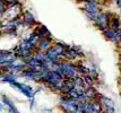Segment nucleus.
I'll return each mask as SVG.
<instances>
[{
  "mask_svg": "<svg viewBox=\"0 0 121 113\" xmlns=\"http://www.w3.org/2000/svg\"><path fill=\"white\" fill-rule=\"evenodd\" d=\"M119 9H120V15H121V7H120V8H119Z\"/></svg>",
  "mask_w": 121,
  "mask_h": 113,
  "instance_id": "nucleus-22",
  "label": "nucleus"
},
{
  "mask_svg": "<svg viewBox=\"0 0 121 113\" xmlns=\"http://www.w3.org/2000/svg\"><path fill=\"white\" fill-rule=\"evenodd\" d=\"M102 33V35H103V38H105L106 41H110V42H112L113 41V38H114V36H116V33L117 31L116 29H113L112 27H108L106 29H104Z\"/></svg>",
  "mask_w": 121,
  "mask_h": 113,
  "instance_id": "nucleus-11",
  "label": "nucleus"
},
{
  "mask_svg": "<svg viewBox=\"0 0 121 113\" xmlns=\"http://www.w3.org/2000/svg\"><path fill=\"white\" fill-rule=\"evenodd\" d=\"M110 27H112L113 29H121V15H118V14H112V18H111V24Z\"/></svg>",
  "mask_w": 121,
  "mask_h": 113,
  "instance_id": "nucleus-9",
  "label": "nucleus"
},
{
  "mask_svg": "<svg viewBox=\"0 0 121 113\" xmlns=\"http://www.w3.org/2000/svg\"><path fill=\"white\" fill-rule=\"evenodd\" d=\"M82 76H83L84 81H85V84H86V86H87V87H93V86H95V83H96V80H95V78L92 75H91L90 72L84 74V75H82Z\"/></svg>",
  "mask_w": 121,
  "mask_h": 113,
  "instance_id": "nucleus-13",
  "label": "nucleus"
},
{
  "mask_svg": "<svg viewBox=\"0 0 121 113\" xmlns=\"http://www.w3.org/2000/svg\"><path fill=\"white\" fill-rule=\"evenodd\" d=\"M60 72L62 74L65 78H76L77 76H80L78 72V69L76 67V63L68 60H60Z\"/></svg>",
  "mask_w": 121,
  "mask_h": 113,
  "instance_id": "nucleus-2",
  "label": "nucleus"
},
{
  "mask_svg": "<svg viewBox=\"0 0 121 113\" xmlns=\"http://www.w3.org/2000/svg\"><path fill=\"white\" fill-rule=\"evenodd\" d=\"M26 67H30V68H41V65H42V61L39 59V58H36V57H32V58H30V59L27 60L26 62Z\"/></svg>",
  "mask_w": 121,
  "mask_h": 113,
  "instance_id": "nucleus-10",
  "label": "nucleus"
},
{
  "mask_svg": "<svg viewBox=\"0 0 121 113\" xmlns=\"http://www.w3.org/2000/svg\"><path fill=\"white\" fill-rule=\"evenodd\" d=\"M31 100V103H30V108H31V110L33 108H34V104H35V100H34V97H32V98H30Z\"/></svg>",
  "mask_w": 121,
  "mask_h": 113,
  "instance_id": "nucleus-18",
  "label": "nucleus"
},
{
  "mask_svg": "<svg viewBox=\"0 0 121 113\" xmlns=\"http://www.w3.org/2000/svg\"><path fill=\"white\" fill-rule=\"evenodd\" d=\"M80 8L85 14V16L88 18V21L94 23L97 16H99V14H100L102 7L97 4L96 0H93V1H88V2H83Z\"/></svg>",
  "mask_w": 121,
  "mask_h": 113,
  "instance_id": "nucleus-1",
  "label": "nucleus"
},
{
  "mask_svg": "<svg viewBox=\"0 0 121 113\" xmlns=\"http://www.w3.org/2000/svg\"><path fill=\"white\" fill-rule=\"evenodd\" d=\"M6 10H7V2L6 0H0V17L5 15Z\"/></svg>",
  "mask_w": 121,
  "mask_h": 113,
  "instance_id": "nucleus-15",
  "label": "nucleus"
},
{
  "mask_svg": "<svg viewBox=\"0 0 121 113\" xmlns=\"http://www.w3.org/2000/svg\"><path fill=\"white\" fill-rule=\"evenodd\" d=\"M73 1H75V2H78V4H80V2H82V0H73Z\"/></svg>",
  "mask_w": 121,
  "mask_h": 113,
  "instance_id": "nucleus-21",
  "label": "nucleus"
},
{
  "mask_svg": "<svg viewBox=\"0 0 121 113\" xmlns=\"http://www.w3.org/2000/svg\"><path fill=\"white\" fill-rule=\"evenodd\" d=\"M112 14H113V13H111V11H109V10H101L100 14H99V16H97V18H96V21L93 23L94 26L96 27L99 31H101V32H103L108 27H110Z\"/></svg>",
  "mask_w": 121,
  "mask_h": 113,
  "instance_id": "nucleus-3",
  "label": "nucleus"
},
{
  "mask_svg": "<svg viewBox=\"0 0 121 113\" xmlns=\"http://www.w3.org/2000/svg\"><path fill=\"white\" fill-rule=\"evenodd\" d=\"M6 2H7V6H14V5L21 4L19 0H6Z\"/></svg>",
  "mask_w": 121,
  "mask_h": 113,
  "instance_id": "nucleus-17",
  "label": "nucleus"
},
{
  "mask_svg": "<svg viewBox=\"0 0 121 113\" xmlns=\"http://www.w3.org/2000/svg\"><path fill=\"white\" fill-rule=\"evenodd\" d=\"M75 63H76V67H77V69H78V72L79 75H84V74H87L88 71H90V67L87 65H85V62L83 60H77V61H75Z\"/></svg>",
  "mask_w": 121,
  "mask_h": 113,
  "instance_id": "nucleus-12",
  "label": "nucleus"
},
{
  "mask_svg": "<svg viewBox=\"0 0 121 113\" xmlns=\"http://www.w3.org/2000/svg\"><path fill=\"white\" fill-rule=\"evenodd\" d=\"M101 103L103 105V108H110V106H114V102L111 100L110 97H106V96H102V100H101Z\"/></svg>",
  "mask_w": 121,
  "mask_h": 113,
  "instance_id": "nucleus-14",
  "label": "nucleus"
},
{
  "mask_svg": "<svg viewBox=\"0 0 121 113\" xmlns=\"http://www.w3.org/2000/svg\"><path fill=\"white\" fill-rule=\"evenodd\" d=\"M62 59L75 62V61L79 60V54L77 53L75 50H73V49H71V45H70V48L67 49V50H65V52L62 53Z\"/></svg>",
  "mask_w": 121,
  "mask_h": 113,
  "instance_id": "nucleus-7",
  "label": "nucleus"
},
{
  "mask_svg": "<svg viewBox=\"0 0 121 113\" xmlns=\"http://www.w3.org/2000/svg\"><path fill=\"white\" fill-rule=\"evenodd\" d=\"M33 31H35V32L37 33V35L40 36L41 38H47L48 35L50 34V31H49V28H48L47 26H44L43 24H39V25H36V26L34 27V29Z\"/></svg>",
  "mask_w": 121,
  "mask_h": 113,
  "instance_id": "nucleus-8",
  "label": "nucleus"
},
{
  "mask_svg": "<svg viewBox=\"0 0 121 113\" xmlns=\"http://www.w3.org/2000/svg\"><path fill=\"white\" fill-rule=\"evenodd\" d=\"M113 2L117 5V7H118V8H120V7H121V0H113Z\"/></svg>",
  "mask_w": 121,
  "mask_h": 113,
  "instance_id": "nucleus-19",
  "label": "nucleus"
},
{
  "mask_svg": "<svg viewBox=\"0 0 121 113\" xmlns=\"http://www.w3.org/2000/svg\"><path fill=\"white\" fill-rule=\"evenodd\" d=\"M2 109H4V104H1V103H0V111H1Z\"/></svg>",
  "mask_w": 121,
  "mask_h": 113,
  "instance_id": "nucleus-20",
  "label": "nucleus"
},
{
  "mask_svg": "<svg viewBox=\"0 0 121 113\" xmlns=\"http://www.w3.org/2000/svg\"><path fill=\"white\" fill-rule=\"evenodd\" d=\"M103 112L104 113H117L116 108L114 106H110V108H103Z\"/></svg>",
  "mask_w": 121,
  "mask_h": 113,
  "instance_id": "nucleus-16",
  "label": "nucleus"
},
{
  "mask_svg": "<svg viewBox=\"0 0 121 113\" xmlns=\"http://www.w3.org/2000/svg\"><path fill=\"white\" fill-rule=\"evenodd\" d=\"M120 59H121V53H120Z\"/></svg>",
  "mask_w": 121,
  "mask_h": 113,
  "instance_id": "nucleus-23",
  "label": "nucleus"
},
{
  "mask_svg": "<svg viewBox=\"0 0 121 113\" xmlns=\"http://www.w3.org/2000/svg\"><path fill=\"white\" fill-rule=\"evenodd\" d=\"M54 42L56 41H52V40H50V38H40V41L36 44V49H39L40 51H43V52H47L49 49L52 48Z\"/></svg>",
  "mask_w": 121,
  "mask_h": 113,
  "instance_id": "nucleus-6",
  "label": "nucleus"
},
{
  "mask_svg": "<svg viewBox=\"0 0 121 113\" xmlns=\"http://www.w3.org/2000/svg\"><path fill=\"white\" fill-rule=\"evenodd\" d=\"M11 86H14L15 88H17L21 93H23V94L26 97H28V98H32V97H34V95H35V92L33 89V87L30 86V85H27V84L18 83V81L16 80L15 83L11 84Z\"/></svg>",
  "mask_w": 121,
  "mask_h": 113,
  "instance_id": "nucleus-4",
  "label": "nucleus"
},
{
  "mask_svg": "<svg viewBox=\"0 0 121 113\" xmlns=\"http://www.w3.org/2000/svg\"><path fill=\"white\" fill-rule=\"evenodd\" d=\"M22 17H23L24 26H26V27H35L36 25L40 24V23L36 21L35 16H34L30 10H23V13H22Z\"/></svg>",
  "mask_w": 121,
  "mask_h": 113,
  "instance_id": "nucleus-5",
  "label": "nucleus"
}]
</instances>
